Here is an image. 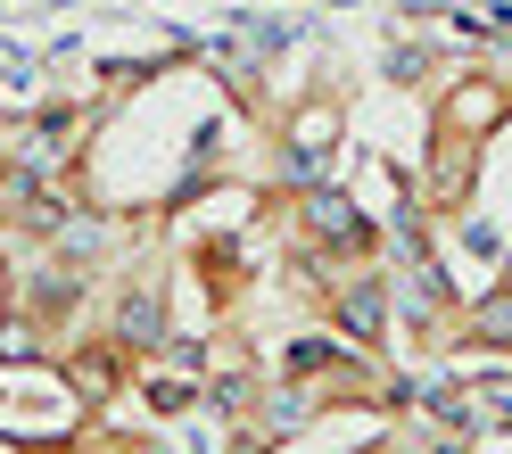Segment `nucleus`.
Masks as SVG:
<instances>
[{"label": "nucleus", "instance_id": "obj_1", "mask_svg": "<svg viewBox=\"0 0 512 454\" xmlns=\"http://www.w3.org/2000/svg\"><path fill=\"white\" fill-rule=\"evenodd\" d=\"M306 223H314V240H331V248H364V215L356 199H339V190H306Z\"/></svg>", "mask_w": 512, "mask_h": 454}, {"label": "nucleus", "instance_id": "obj_5", "mask_svg": "<svg viewBox=\"0 0 512 454\" xmlns=\"http://www.w3.org/2000/svg\"><path fill=\"white\" fill-rule=\"evenodd\" d=\"M339 347H323V339H306V347H290V372H323Z\"/></svg>", "mask_w": 512, "mask_h": 454}, {"label": "nucleus", "instance_id": "obj_6", "mask_svg": "<svg viewBox=\"0 0 512 454\" xmlns=\"http://www.w3.org/2000/svg\"><path fill=\"white\" fill-rule=\"evenodd\" d=\"M0 454H25V446H17V438H0Z\"/></svg>", "mask_w": 512, "mask_h": 454}, {"label": "nucleus", "instance_id": "obj_2", "mask_svg": "<svg viewBox=\"0 0 512 454\" xmlns=\"http://www.w3.org/2000/svg\"><path fill=\"white\" fill-rule=\"evenodd\" d=\"M116 331L133 339V347H157V331H166V298H157V289H133L124 314H116Z\"/></svg>", "mask_w": 512, "mask_h": 454}, {"label": "nucleus", "instance_id": "obj_7", "mask_svg": "<svg viewBox=\"0 0 512 454\" xmlns=\"http://www.w3.org/2000/svg\"><path fill=\"white\" fill-rule=\"evenodd\" d=\"M446 454H455V446H446Z\"/></svg>", "mask_w": 512, "mask_h": 454}, {"label": "nucleus", "instance_id": "obj_3", "mask_svg": "<svg viewBox=\"0 0 512 454\" xmlns=\"http://www.w3.org/2000/svg\"><path fill=\"white\" fill-rule=\"evenodd\" d=\"M339 322L356 339H380V322H389V298H380L372 281H356V289H339Z\"/></svg>", "mask_w": 512, "mask_h": 454}, {"label": "nucleus", "instance_id": "obj_4", "mask_svg": "<svg viewBox=\"0 0 512 454\" xmlns=\"http://www.w3.org/2000/svg\"><path fill=\"white\" fill-rule=\"evenodd\" d=\"M34 355V322H0V364H25Z\"/></svg>", "mask_w": 512, "mask_h": 454}]
</instances>
